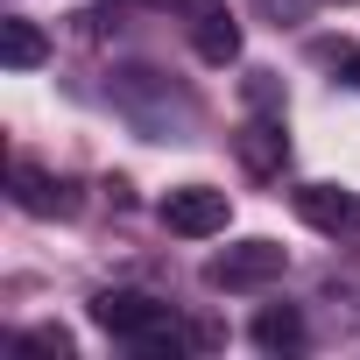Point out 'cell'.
<instances>
[{"mask_svg": "<svg viewBox=\"0 0 360 360\" xmlns=\"http://www.w3.org/2000/svg\"><path fill=\"white\" fill-rule=\"evenodd\" d=\"M297 212H304V226H318V233H353V226H360V198L339 191V184H304V191H297Z\"/></svg>", "mask_w": 360, "mask_h": 360, "instance_id": "5b68a950", "label": "cell"}, {"mask_svg": "<svg viewBox=\"0 0 360 360\" xmlns=\"http://www.w3.org/2000/svg\"><path fill=\"white\" fill-rule=\"evenodd\" d=\"M191 50L205 64H233L240 57V22L226 8H191Z\"/></svg>", "mask_w": 360, "mask_h": 360, "instance_id": "8992f818", "label": "cell"}, {"mask_svg": "<svg viewBox=\"0 0 360 360\" xmlns=\"http://www.w3.org/2000/svg\"><path fill=\"white\" fill-rule=\"evenodd\" d=\"M226 219H233V205H226V191H212V184H176V191L162 198V226L184 233V240H212V233H226Z\"/></svg>", "mask_w": 360, "mask_h": 360, "instance_id": "3957f363", "label": "cell"}, {"mask_svg": "<svg viewBox=\"0 0 360 360\" xmlns=\"http://www.w3.org/2000/svg\"><path fill=\"white\" fill-rule=\"evenodd\" d=\"M92 318H99V332L134 339L141 353H176L169 304H155V297H141V290H99V297H92Z\"/></svg>", "mask_w": 360, "mask_h": 360, "instance_id": "6da1fadb", "label": "cell"}, {"mask_svg": "<svg viewBox=\"0 0 360 360\" xmlns=\"http://www.w3.org/2000/svg\"><path fill=\"white\" fill-rule=\"evenodd\" d=\"M255 346H269V353H297V346H304V318H297L290 304H269V311L255 318Z\"/></svg>", "mask_w": 360, "mask_h": 360, "instance_id": "9c48e42d", "label": "cell"}, {"mask_svg": "<svg viewBox=\"0 0 360 360\" xmlns=\"http://www.w3.org/2000/svg\"><path fill=\"white\" fill-rule=\"evenodd\" d=\"M155 8H184V0H155Z\"/></svg>", "mask_w": 360, "mask_h": 360, "instance_id": "4fadbf2b", "label": "cell"}, {"mask_svg": "<svg viewBox=\"0 0 360 360\" xmlns=\"http://www.w3.org/2000/svg\"><path fill=\"white\" fill-rule=\"evenodd\" d=\"M346 78H353V85H360V57H353V64H346Z\"/></svg>", "mask_w": 360, "mask_h": 360, "instance_id": "7c38bea8", "label": "cell"}, {"mask_svg": "<svg viewBox=\"0 0 360 360\" xmlns=\"http://www.w3.org/2000/svg\"><path fill=\"white\" fill-rule=\"evenodd\" d=\"M283 269H290V255L276 240H240V248H226V255L205 262V283L212 290H269Z\"/></svg>", "mask_w": 360, "mask_h": 360, "instance_id": "7a4b0ae2", "label": "cell"}, {"mask_svg": "<svg viewBox=\"0 0 360 360\" xmlns=\"http://www.w3.org/2000/svg\"><path fill=\"white\" fill-rule=\"evenodd\" d=\"M255 8H262V15L283 29V22H304V8H311V0H255Z\"/></svg>", "mask_w": 360, "mask_h": 360, "instance_id": "8fae6325", "label": "cell"}, {"mask_svg": "<svg viewBox=\"0 0 360 360\" xmlns=\"http://www.w3.org/2000/svg\"><path fill=\"white\" fill-rule=\"evenodd\" d=\"M22 346H36V353H57V360H71V332H64V325H36V332H29Z\"/></svg>", "mask_w": 360, "mask_h": 360, "instance_id": "30bf717a", "label": "cell"}, {"mask_svg": "<svg viewBox=\"0 0 360 360\" xmlns=\"http://www.w3.org/2000/svg\"><path fill=\"white\" fill-rule=\"evenodd\" d=\"M0 57H8V71H36V64L50 57V36H43L36 22L8 15V22H0Z\"/></svg>", "mask_w": 360, "mask_h": 360, "instance_id": "ba28073f", "label": "cell"}, {"mask_svg": "<svg viewBox=\"0 0 360 360\" xmlns=\"http://www.w3.org/2000/svg\"><path fill=\"white\" fill-rule=\"evenodd\" d=\"M8 184H15V205L36 212V219H71V212H78V191L64 184V176H50L43 162H15Z\"/></svg>", "mask_w": 360, "mask_h": 360, "instance_id": "277c9868", "label": "cell"}, {"mask_svg": "<svg viewBox=\"0 0 360 360\" xmlns=\"http://www.w3.org/2000/svg\"><path fill=\"white\" fill-rule=\"evenodd\" d=\"M233 155H240L255 176H276V169H283V155H290V141H283V127H276V120H248V127L233 134Z\"/></svg>", "mask_w": 360, "mask_h": 360, "instance_id": "52a82bcc", "label": "cell"}]
</instances>
